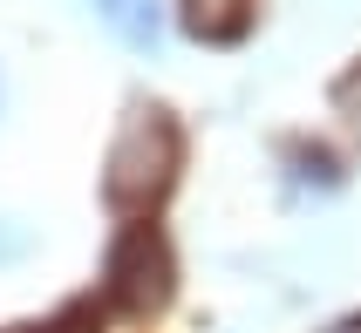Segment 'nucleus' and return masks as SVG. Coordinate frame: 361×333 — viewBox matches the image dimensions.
I'll use <instances>...</instances> for the list:
<instances>
[{
  "instance_id": "obj_1",
  "label": "nucleus",
  "mask_w": 361,
  "mask_h": 333,
  "mask_svg": "<svg viewBox=\"0 0 361 333\" xmlns=\"http://www.w3.org/2000/svg\"><path fill=\"white\" fill-rule=\"evenodd\" d=\"M178 163H184V137H178V122H171V109L137 102L123 116L116 143H109V163H102V204L123 211V218L164 204V191L178 184Z\"/></svg>"
},
{
  "instance_id": "obj_2",
  "label": "nucleus",
  "mask_w": 361,
  "mask_h": 333,
  "mask_svg": "<svg viewBox=\"0 0 361 333\" xmlns=\"http://www.w3.org/2000/svg\"><path fill=\"white\" fill-rule=\"evenodd\" d=\"M171 238L157 225H123L109 258H102V299L116 306V313H157L164 299H171Z\"/></svg>"
},
{
  "instance_id": "obj_3",
  "label": "nucleus",
  "mask_w": 361,
  "mask_h": 333,
  "mask_svg": "<svg viewBox=\"0 0 361 333\" xmlns=\"http://www.w3.org/2000/svg\"><path fill=\"white\" fill-rule=\"evenodd\" d=\"M184 34L232 48V41L252 34V0H184Z\"/></svg>"
},
{
  "instance_id": "obj_4",
  "label": "nucleus",
  "mask_w": 361,
  "mask_h": 333,
  "mask_svg": "<svg viewBox=\"0 0 361 333\" xmlns=\"http://www.w3.org/2000/svg\"><path fill=\"white\" fill-rule=\"evenodd\" d=\"M102 14V27L123 41V48H157L164 34V14H157V0H89Z\"/></svg>"
},
{
  "instance_id": "obj_5",
  "label": "nucleus",
  "mask_w": 361,
  "mask_h": 333,
  "mask_svg": "<svg viewBox=\"0 0 361 333\" xmlns=\"http://www.w3.org/2000/svg\"><path fill=\"white\" fill-rule=\"evenodd\" d=\"M7 333H96V299H75V306H61L48 320H20Z\"/></svg>"
},
{
  "instance_id": "obj_6",
  "label": "nucleus",
  "mask_w": 361,
  "mask_h": 333,
  "mask_svg": "<svg viewBox=\"0 0 361 333\" xmlns=\"http://www.w3.org/2000/svg\"><path fill=\"white\" fill-rule=\"evenodd\" d=\"M20 252H27V232H7V238H0V258H20Z\"/></svg>"
},
{
  "instance_id": "obj_7",
  "label": "nucleus",
  "mask_w": 361,
  "mask_h": 333,
  "mask_svg": "<svg viewBox=\"0 0 361 333\" xmlns=\"http://www.w3.org/2000/svg\"><path fill=\"white\" fill-rule=\"evenodd\" d=\"M327 333H361V320H341V327H327Z\"/></svg>"
},
{
  "instance_id": "obj_8",
  "label": "nucleus",
  "mask_w": 361,
  "mask_h": 333,
  "mask_svg": "<svg viewBox=\"0 0 361 333\" xmlns=\"http://www.w3.org/2000/svg\"><path fill=\"white\" fill-rule=\"evenodd\" d=\"M0 102H7V82H0Z\"/></svg>"
}]
</instances>
